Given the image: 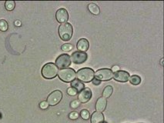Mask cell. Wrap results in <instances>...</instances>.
Masks as SVG:
<instances>
[{
	"label": "cell",
	"mask_w": 164,
	"mask_h": 123,
	"mask_svg": "<svg viewBox=\"0 0 164 123\" xmlns=\"http://www.w3.org/2000/svg\"><path fill=\"white\" fill-rule=\"evenodd\" d=\"M73 49V45L69 43H65L61 46V49L64 52H70Z\"/></svg>",
	"instance_id": "cell-22"
},
{
	"label": "cell",
	"mask_w": 164,
	"mask_h": 123,
	"mask_svg": "<svg viewBox=\"0 0 164 123\" xmlns=\"http://www.w3.org/2000/svg\"><path fill=\"white\" fill-rule=\"evenodd\" d=\"M58 32L59 35L62 41L67 42L72 39L73 34V28L70 23H62L59 27Z\"/></svg>",
	"instance_id": "cell-1"
},
{
	"label": "cell",
	"mask_w": 164,
	"mask_h": 123,
	"mask_svg": "<svg viewBox=\"0 0 164 123\" xmlns=\"http://www.w3.org/2000/svg\"><path fill=\"white\" fill-rule=\"evenodd\" d=\"M8 29V24L7 21L5 19H1L0 20V30L2 32H6Z\"/></svg>",
	"instance_id": "cell-21"
},
{
	"label": "cell",
	"mask_w": 164,
	"mask_h": 123,
	"mask_svg": "<svg viewBox=\"0 0 164 123\" xmlns=\"http://www.w3.org/2000/svg\"><path fill=\"white\" fill-rule=\"evenodd\" d=\"M88 55L86 52L76 51L74 52L70 56V59L72 62L74 64H82L84 63L87 60Z\"/></svg>",
	"instance_id": "cell-8"
},
{
	"label": "cell",
	"mask_w": 164,
	"mask_h": 123,
	"mask_svg": "<svg viewBox=\"0 0 164 123\" xmlns=\"http://www.w3.org/2000/svg\"><path fill=\"white\" fill-rule=\"evenodd\" d=\"M112 92H113V88L112 86H106L102 91V97H104L105 98H110L112 95Z\"/></svg>",
	"instance_id": "cell-17"
},
{
	"label": "cell",
	"mask_w": 164,
	"mask_h": 123,
	"mask_svg": "<svg viewBox=\"0 0 164 123\" xmlns=\"http://www.w3.org/2000/svg\"><path fill=\"white\" fill-rule=\"evenodd\" d=\"M89 43L86 39H80L76 44V48L78 51L86 52L89 49Z\"/></svg>",
	"instance_id": "cell-13"
},
{
	"label": "cell",
	"mask_w": 164,
	"mask_h": 123,
	"mask_svg": "<svg viewBox=\"0 0 164 123\" xmlns=\"http://www.w3.org/2000/svg\"><path fill=\"white\" fill-rule=\"evenodd\" d=\"M49 107V104L46 101H42L40 103V108L41 109H46Z\"/></svg>",
	"instance_id": "cell-26"
},
{
	"label": "cell",
	"mask_w": 164,
	"mask_h": 123,
	"mask_svg": "<svg viewBox=\"0 0 164 123\" xmlns=\"http://www.w3.org/2000/svg\"><path fill=\"white\" fill-rule=\"evenodd\" d=\"M70 87H72V88H75L77 92H81L83 88H85V85H84V83L82 82L81 81H79V80L74 79L73 81L71 82Z\"/></svg>",
	"instance_id": "cell-15"
},
{
	"label": "cell",
	"mask_w": 164,
	"mask_h": 123,
	"mask_svg": "<svg viewBox=\"0 0 164 123\" xmlns=\"http://www.w3.org/2000/svg\"><path fill=\"white\" fill-rule=\"evenodd\" d=\"M112 76H113V72L111 71V69H107V68L100 69L97 70L94 74L95 78L100 81V82L110 81L112 78Z\"/></svg>",
	"instance_id": "cell-5"
},
{
	"label": "cell",
	"mask_w": 164,
	"mask_h": 123,
	"mask_svg": "<svg viewBox=\"0 0 164 123\" xmlns=\"http://www.w3.org/2000/svg\"><path fill=\"white\" fill-rule=\"evenodd\" d=\"M92 82H93V84L95 85V86H99V85H100V83H101V82H100V81L96 79V78H93V81H92Z\"/></svg>",
	"instance_id": "cell-28"
},
{
	"label": "cell",
	"mask_w": 164,
	"mask_h": 123,
	"mask_svg": "<svg viewBox=\"0 0 164 123\" xmlns=\"http://www.w3.org/2000/svg\"><path fill=\"white\" fill-rule=\"evenodd\" d=\"M76 73L78 80L81 81L82 82H92L94 78L95 72L90 68L86 67L78 70Z\"/></svg>",
	"instance_id": "cell-3"
},
{
	"label": "cell",
	"mask_w": 164,
	"mask_h": 123,
	"mask_svg": "<svg viewBox=\"0 0 164 123\" xmlns=\"http://www.w3.org/2000/svg\"><path fill=\"white\" fill-rule=\"evenodd\" d=\"M129 81L133 86H139L141 83V78L137 75H133L132 76H129Z\"/></svg>",
	"instance_id": "cell-18"
},
{
	"label": "cell",
	"mask_w": 164,
	"mask_h": 123,
	"mask_svg": "<svg viewBox=\"0 0 164 123\" xmlns=\"http://www.w3.org/2000/svg\"><path fill=\"white\" fill-rule=\"evenodd\" d=\"M57 76H59V79L62 80V82H71L76 78V73L75 70L73 69L66 68V69H62L58 71Z\"/></svg>",
	"instance_id": "cell-4"
},
{
	"label": "cell",
	"mask_w": 164,
	"mask_h": 123,
	"mask_svg": "<svg viewBox=\"0 0 164 123\" xmlns=\"http://www.w3.org/2000/svg\"><path fill=\"white\" fill-rule=\"evenodd\" d=\"M58 68L52 62H49L44 65L42 68V76L46 79H52L54 78L58 74Z\"/></svg>",
	"instance_id": "cell-2"
},
{
	"label": "cell",
	"mask_w": 164,
	"mask_h": 123,
	"mask_svg": "<svg viewBox=\"0 0 164 123\" xmlns=\"http://www.w3.org/2000/svg\"><path fill=\"white\" fill-rule=\"evenodd\" d=\"M66 92L67 94H68L69 95H70V96H76V95L78 94V92L76 90L75 88H72V87H69V88H67Z\"/></svg>",
	"instance_id": "cell-24"
},
{
	"label": "cell",
	"mask_w": 164,
	"mask_h": 123,
	"mask_svg": "<svg viewBox=\"0 0 164 123\" xmlns=\"http://www.w3.org/2000/svg\"><path fill=\"white\" fill-rule=\"evenodd\" d=\"M160 65H161V66H163V59H162L160 61Z\"/></svg>",
	"instance_id": "cell-30"
},
{
	"label": "cell",
	"mask_w": 164,
	"mask_h": 123,
	"mask_svg": "<svg viewBox=\"0 0 164 123\" xmlns=\"http://www.w3.org/2000/svg\"><path fill=\"white\" fill-rule=\"evenodd\" d=\"M79 115L81 116L83 120H88L90 118V113L87 109H82L79 113Z\"/></svg>",
	"instance_id": "cell-20"
},
{
	"label": "cell",
	"mask_w": 164,
	"mask_h": 123,
	"mask_svg": "<svg viewBox=\"0 0 164 123\" xmlns=\"http://www.w3.org/2000/svg\"><path fill=\"white\" fill-rule=\"evenodd\" d=\"M119 70H120V68H119V66H113L112 67V69H111V71H112V72H117V71H119Z\"/></svg>",
	"instance_id": "cell-27"
},
{
	"label": "cell",
	"mask_w": 164,
	"mask_h": 123,
	"mask_svg": "<svg viewBox=\"0 0 164 123\" xmlns=\"http://www.w3.org/2000/svg\"><path fill=\"white\" fill-rule=\"evenodd\" d=\"M69 119H71V120H76V119H79V113L76 112V111H73V112H71L69 114Z\"/></svg>",
	"instance_id": "cell-23"
},
{
	"label": "cell",
	"mask_w": 164,
	"mask_h": 123,
	"mask_svg": "<svg viewBox=\"0 0 164 123\" xmlns=\"http://www.w3.org/2000/svg\"><path fill=\"white\" fill-rule=\"evenodd\" d=\"M62 98V93L60 90H55L52 92L47 97V102L49 105L55 106L58 103L60 102Z\"/></svg>",
	"instance_id": "cell-6"
},
{
	"label": "cell",
	"mask_w": 164,
	"mask_h": 123,
	"mask_svg": "<svg viewBox=\"0 0 164 123\" xmlns=\"http://www.w3.org/2000/svg\"><path fill=\"white\" fill-rule=\"evenodd\" d=\"M79 105H80V102L78 99H75V100H73L70 102V107L72 109H76L77 108H79Z\"/></svg>",
	"instance_id": "cell-25"
},
{
	"label": "cell",
	"mask_w": 164,
	"mask_h": 123,
	"mask_svg": "<svg viewBox=\"0 0 164 123\" xmlns=\"http://www.w3.org/2000/svg\"><path fill=\"white\" fill-rule=\"evenodd\" d=\"M88 10L90 12V13H92L93 15L94 16H98V15H100V7L97 6L96 4L93 3V2H91V3H89L88 5Z\"/></svg>",
	"instance_id": "cell-16"
},
{
	"label": "cell",
	"mask_w": 164,
	"mask_h": 123,
	"mask_svg": "<svg viewBox=\"0 0 164 123\" xmlns=\"http://www.w3.org/2000/svg\"><path fill=\"white\" fill-rule=\"evenodd\" d=\"M57 68H59L60 69L68 68L71 65L70 56L67 54H62L59 55L56 59V64Z\"/></svg>",
	"instance_id": "cell-7"
},
{
	"label": "cell",
	"mask_w": 164,
	"mask_h": 123,
	"mask_svg": "<svg viewBox=\"0 0 164 123\" xmlns=\"http://www.w3.org/2000/svg\"><path fill=\"white\" fill-rule=\"evenodd\" d=\"M139 123H143V122H139Z\"/></svg>",
	"instance_id": "cell-32"
},
{
	"label": "cell",
	"mask_w": 164,
	"mask_h": 123,
	"mask_svg": "<svg viewBox=\"0 0 164 123\" xmlns=\"http://www.w3.org/2000/svg\"><path fill=\"white\" fill-rule=\"evenodd\" d=\"M92 98V91L89 88H84L78 94V100L80 103L88 102Z\"/></svg>",
	"instance_id": "cell-9"
},
{
	"label": "cell",
	"mask_w": 164,
	"mask_h": 123,
	"mask_svg": "<svg viewBox=\"0 0 164 123\" xmlns=\"http://www.w3.org/2000/svg\"><path fill=\"white\" fill-rule=\"evenodd\" d=\"M106 106H107V99L102 96L100 97L96 101L95 109H96V112H100L102 113L104 111L106 110Z\"/></svg>",
	"instance_id": "cell-12"
},
{
	"label": "cell",
	"mask_w": 164,
	"mask_h": 123,
	"mask_svg": "<svg viewBox=\"0 0 164 123\" xmlns=\"http://www.w3.org/2000/svg\"><path fill=\"white\" fill-rule=\"evenodd\" d=\"M104 122V115L102 112H94L91 115V123H102Z\"/></svg>",
	"instance_id": "cell-14"
},
{
	"label": "cell",
	"mask_w": 164,
	"mask_h": 123,
	"mask_svg": "<svg viewBox=\"0 0 164 123\" xmlns=\"http://www.w3.org/2000/svg\"><path fill=\"white\" fill-rule=\"evenodd\" d=\"M112 78H114V80L117 81V82H127L129 81V73L127 72V71L119 70V71H117V72L113 73Z\"/></svg>",
	"instance_id": "cell-10"
},
{
	"label": "cell",
	"mask_w": 164,
	"mask_h": 123,
	"mask_svg": "<svg viewBox=\"0 0 164 123\" xmlns=\"http://www.w3.org/2000/svg\"><path fill=\"white\" fill-rule=\"evenodd\" d=\"M102 123H107V122H105V121H104V122H102Z\"/></svg>",
	"instance_id": "cell-31"
},
{
	"label": "cell",
	"mask_w": 164,
	"mask_h": 123,
	"mask_svg": "<svg viewBox=\"0 0 164 123\" xmlns=\"http://www.w3.org/2000/svg\"><path fill=\"white\" fill-rule=\"evenodd\" d=\"M56 18L59 23H66L69 19V13L64 8H61L56 11Z\"/></svg>",
	"instance_id": "cell-11"
},
{
	"label": "cell",
	"mask_w": 164,
	"mask_h": 123,
	"mask_svg": "<svg viewBox=\"0 0 164 123\" xmlns=\"http://www.w3.org/2000/svg\"><path fill=\"white\" fill-rule=\"evenodd\" d=\"M16 7V2L15 1H6L5 2V8L7 11L14 10Z\"/></svg>",
	"instance_id": "cell-19"
},
{
	"label": "cell",
	"mask_w": 164,
	"mask_h": 123,
	"mask_svg": "<svg viewBox=\"0 0 164 123\" xmlns=\"http://www.w3.org/2000/svg\"><path fill=\"white\" fill-rule=\"evenodd\" d=\"M15 25L16 26H21V22L19 20H16L15 21Z\"/></svg>",
	"instance_id": "cell-29"
}]
</instances>
